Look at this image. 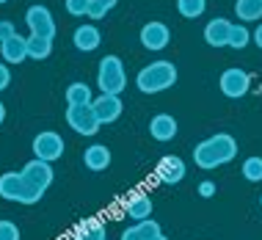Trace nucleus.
Returning a JSON list of instances; mask_svg holds the SVG:
<instances>
[{
	"label": "nucleus",
	"mask_w": 262,
	"mask_h": 240,
	"mask_svg": "<svg viewBox=\"0 0 262 240\" xmlns=\"http://www.w3.org/2000/svg\"><path fill=\"white\" fill-rule=\"evenodd\" d=\"M237 155V141L229 136V133H215V136L204 138L202 144H196L193 149V163L210 171V168H218L229 160H235Z\"/></svg>",
	"instance_id": "f257e3e1"
},
{
	"label": "nucleus",
	"mask_w": 262,
	"mask_h": 240,
	"mask_svg": "<svg viewBox=\"0 0 262 240\" xmlns=\"http://www.w3.org/2000/svg\"><path fill=\"white\" fill-rule=\"evenodd\" d=\"M177 83V67L171 61H155L149 67H144L136 77V86L144 91V94H158V91H166Z\"/></svg>",
	"instance_id": "f03ea898"
},
{
	"label": "nucleus",
	"mask_w": 262,
	"mask_h": 240,
	"mask_svg": "<svg viewBox=\"0 0 262 240\" xmlns=\"http://www.w3.org/2000/svg\"><path fill=\"white\" fill-rule=\"evenodd\" d=\"M0 196L6 202H17V204H36L45 193L39 188L28 185L23 171H6L0 174Z\"/></svg>",
	"instance_id": "7ed1b4c3"
},
{
	"label": "nucleus",
	"mask_w": 262,
	"mask_h": 240,
	"mask_svg": "<svg viewBox=\"0 0 262 240\" xmlns=\"http://www.w3.org/2000/svg\"><path fill=\"white\" fill-rule=\"evenodd\" d=\"M97 86L100 94H122L127 86V75H124V63L119 55H105L97 69Z\"/></svg>",
	"instance_id": "20e7f679"
},
{
	"label": "nucleus",
	"mask_w": 262,
	"mask_h": 240,
	"mask_svg": "<svg viewBox=\"0 0 262 240\" xmlns=\"http://www.w3.org/2000/svg\"><path fill=\"white\" fill-rule=\"evenodd\" d=\"M67 124L72 127L77 136H94L102 127L91 105H69L67 108Z\"/></svg>",
	"instance_id": "39448f33"
},
{
	"label": "nucleus",
	"mask_w": 262,
	"mask_h": 240,
	"mask_svg": "<svg viewBox=\"0 0 262 240\" xmlns=\"http://www.w3.org/2000/svg\"><path fill=\"white\" fill-rule=\"evenodd\" d=\"M63 138L55 130H45L33 138V158L45 160V163H53V160H61L63 155Z\"/></svg>",
	"instance_id": "423d86ee"
},
{
	"label": "nucleus",
	"mask_w": 262,
	"mask_h": 240,
	"mask_svg": "<svg viewBox=\"0 0 262 240\" xmlns=\"http://www.w3.org/2000/svg\"><path fill=\"white\" fill-rule=\"evenodd\" d=\"M25 23L31 28V36H41V39H55V19L47 6H31L25 11Z\"/></svg>",
	"instance_id": "0eeeda50"
},
{
	"label": "nucleus",
	"mask_w": 262,
	"mask_h": 240,
	"mask_svg": "<svg viewBox=\"0 0 262 240\" xmlns=\"http://www.w3.org/2000/svg\"><path fill=\"white\" fill-rule=\"evenodd\" d=\"M218 86H221L224 97H229V100H237V97H246L251 89V75L246 72V69H226V72L221 75V80H218Z\"/></svg>",
	"instance_id": "6e6552de"
},
{
	"label": "nucleus",
	"mask_w": 262,
	"mask_h": 240,
	"mask_svg": "<svg viewBox=\"0 0 262 240\" xmlns=\"http://www.w3.org/2000/svg\"><path fill=\"white\" fill-rule=\"evenodd\" d=\"M23 177L28 185H33V188H39L41 193H45L47 188L53 185V163H45V160H39V158H33L31 163H25L23 166Z\"/></svg>",
	"instance_id": "1a4fd4ad"
},
{
	"label": "nucleus",
	"mask_w": 262,
	"mask_h": 240,
	"mask_svg": "<svg viewBox=\"0 0 262 240\" xmlns=\"http://www.w3.org/2000/svg\"><path fill=\"white\" fill-rule=\"evenodd\" d=\"M155 174H158V180L166 182V185H177V182L185 180L188 166H185V160L177 158V155H166L158 163V168H155Z\"/></svg>",
	"instance_id": "9d476101"
},
{
	"label": "nucleus",
	"mask_w": 262,
	"mask_h": 240,
	"mask_svg": "<svg viewBox=\"0 0 262 240\" xmlns=\"http://www.w3.org/2000/svg\"><path fill=\"white\" fill-rule=\"evenodd\" d=\"M91 108H94L97 119H100V124H111L116 122L119 116H122V100H119L116 94H100L94 97V102H91Z\"/></svg>",
	"instance_id": "9b49d317"
},
{
	"label": "nucleus",
	"mask_w": 262,
	"mask_h": 240,
	"mask_svg": "<svg viewBox=\"0 0 262 240\" xmlns=\"http://www.w3.org/2000/svg\"><path fill=\"white\" fill-rule=\"evenodd\" d=\"M229 33H232V23L224 17H215L204 25V41L215 50L218 47H229Z\"/></svg>",
	"instance_id": "f8f14e48"
},
{
	"label": "nucleus",
	"mask_w": 262,
	"mask_h": 240,
	"mask_svg": "<svg viewBox=\"0 0 262 240\" xmlns=\"http://www.w3.org/2000/svg\"><path fill=\"white\" fill-rule=\"evenodd\" d=\"M168 41H171V33H168V28L163 23H146L141 28V45L146 50H163Z\"/></svg>",
	"instance_id": "ddd939ff"
},
{
	"label": "nucleus",
	"mask_w": 262,
	"mask_h": 240,
	"mask_svg": "<svg viewBox=\"0 0 262 240\" xmlns=\"http://www.w3.org/2000/svg\"><path fill=\"white\" fill-rule=\"evenodd\" d=\"M0 55L6 63H23L28 58V36H19V33L9 36L0 45Z\"/></svg>",
	"instance_id": "4468645a"
},
{
	"label": "nucleus",
	"mask_w": 262,
	"mask_h": 240,
	"mask_svg": "<svg viewBox=\"0 0 262 240\" xmlns=\"http://www.w3.org/2000/svg\"><path fill=\"white\" fill-rule=\"evenodd\" d=\"M149 136L155 141H171L177 136V119L171 114H158V116H152V122H149Z\"/></svg>",
	"instance_id": "2eb2a0df"
},
{
	"label": "nucleus",
	"mask_w": 262,
	"mask_h": 240,
	"mask_svg": "<svg viewBox=\"0 0 262 240\" xmlns=\"http://www.w3.org/2000/svg\"><path fill=\"white\" fill-rule=\"evenodd\" d=\"M83 163H86L89 171H105L111 166V149L105 144H91L83 152Z\"/></svg>",
	"instance_id": "dca6fc26"
},
{
	"label": "nucleus",
	"mask_w": 262,
	"mask_h": 240,
	"mask_svg": "<svg viewBox=\"0 0 262 240\" xmlns=\"http://www.w3.org/2000/svg\"><path fill=\"white\" fill-rule=\"evenodd\" d=\"M72 41H75L77 50H83V53H94L97 47H100L102 36H100V31H97L94 25H80V28H75Z\"/></svg>",
	"instance_id": "f3484780"
},
{
	"label": "nucleus",
	"mask_w": 262,
	"mask_h": 240,
	"mask_svg": "<svg viewBox=\"0 0 262 240\" xmlns=\"http://www.w3.org/2000/svg\"><path fill=\"white\" fill-rule=\"evenodd\" d=\"M127 218H133V221H146V218H152V199L146 193H133L130 199H127Z\"/></svg>",
	"instance_id": "a211bd4d"
},
{
	"label": "nucleus",
	"mask_w": 262,
	"mask_h": 240,
	"mask_svg": "<svg viewBox=\"0 0 262 240\" xmlns=\"http://www.w3.org/2000/svg\"><path fill=\"white\" fill-rule=\"evenodd\" d=\"M94 102V91H91L89 83L75 80L67 86V105H91Z\"/></svg>",
	"instance_id": "6ab92c4d"
},
{
	"label": "nucleus",
	"mask_w": 262,
	"mask_h": 240,
	"mask_svg": "<svg viewBox=\"0 0 262 240\" xmlns=\"http://www.w3.org/2000/svg\"><path fill=\"white\" fill-rule=\"evenodd\" d=\"M235 14L240 23H259L262 19V0H237L235 3Z\"/></svg>",
	"instance_id": "aec40b11"
},
{
	"label": "nucleus",
	"mask_w": 262,
	"mask_h": 240,
	"mask_svg": "<svg viewBox=\"0 0 262 240\" xmlns=\"http://www.w3.org/2000/svg\"><path fill=\"white\" fill-rule=\"evenodd\" d=\"M53 53V39H41V36H28V58L33 61H45Z\"/></svg>",
	"instance_id": "412c9836"
},
{
	"label": "nucleus",
	"mask_w": 262,
	"mask_h": 240,
	"mask_svg": "<svg viewBox=\"0 0 262 240\" xmlns=\"http://www.w3.org/2000/svg\"><path fill=\"white\" fill-rule=\"evenodd\" d=\"M75 240H108V235H105V227L100 221H86L77 227Z\"/></svg>",
	"instance_id": "4be33fe9"
},
{
	"label": "nucleus",
	"mask_w": 262,
	"mask_h": 240,
	"mask_svg": "<svg viewBox=\"0 0 262 240\" xmlns=\"http://www.w3.org/2000/svg\"><path fill=\"white\" fill-rule=\"evenodd\" d=\"M177 11L185 19H196L207 11V0H177Z\"/></svg>",
	"instance_id": "5701e85b"
},
{
	"label": "nucleus",
	"mask_w": 262,
	"mask_h": 240,
	"mask_svg": "<svg viewBox=\"0 0 262 240\" xmlns=\"http://www.w3.org/2000/svg\"><path fill=\"white\" fill-rule=\"evenodd\" d=\"M249 41H251V31H249V28H246L243 23L232 25V33H229V47H232V50H243Z\"/></svg>",
	"instance_id": "b1692460"
},
{
	"label": "nucleus",
	"mask_w": 262,
	"mask_h": 240,
	"mask_svg": "<svg viewBox=\"0 0 262 240\" xmlns=\"http://www.w3.org/2000/svg\"><path fill=\"white\" fill-rule=\"evenodd\" d=\"M243 177L249 182H262V158H246L243 160Z\"/></svg>",
	"instance_id": "393cba45"
},
{
	"label": "nucleus",
	"mask_w": 262,
	"mask_h": 240,
	"mask_svg": "<svg viewBox=\"0 0 262 240\" xmlns=\"http://www.w3.org/2000/svg\"><path fill=\"white\" fill-rule=\"evenodd\" d=\"M119 0H91V9H89V17L91 19H102Z\"/></svg>",
	"instance_id": "a878e982"
},
{
	"label": "nucleus",
	"mask_w": 262,
	"mask_h": 240,
	"mask_svg": "<svg viewBox=\"0 0 262 240\" xmlns=\"http://www.w3.org/2000/svg\"><path fill=\"white\" fill-rule=\"evenodd\" d=\"M67 11L72 17H89V9H91V0H67Z\"/></svg>",
	"instance_id": "bb28decb"
},
{
	"label": "nucleus",
	"mask_w": 262,
	"mask_h": 240,
	"mask_svg": "<svg viewBox=\"0 0 262 240\" xmlns=\"http://www.w3.org/2000/svg\"><path fill=\"white\" fill-rule=\"evenodd\" d=\"M138 227H141V232H144V237H146V240H155V237H160V235H163V232H160V224H158V221H152V218L141 221Z\"/></svg>",
	"instance_id": "cd10ccee"
},
{
	"label": "nucleus",
	"mask_w": 262,
	"mask_h": 240,
	"mask_svg": "<svg viewBox=\"0 0 262 240\" xmlns=\"http://www.w3.org/2000/svg\"><path fill=\"white\" fill-rule=\"evenodd\" d=\"M0 240H19V229L14 221H0Z\"/></svg>",
	"instance_id": "c85d7f7f"
},
{
	"label": "nucleus",
	"mask_w": 262,
	"mask_h": 240,
	"mask_svg": "<svg viewBox=\"0 0 262 240\" xmlns=\"http://www.w3.org/2000/svg\"><path fill=\"white\" fill-rule=\"evenodd\" d=\"M14 33H17V28H14L9 19H0V45H3L9 36H14Z\"/></svg>",
	"instance_id": "c756f323"
},
{
	"label": "nucleus",
	"mask_w": 262,
	"mask_h": 240,
	"mask_svg": "<svg viewBox=\"0 0 262 240\" xmlns=\"http://www.w3.org/2000/svg\"><path fill=\"white\" fill-rule=\"evenodd\" d=\"M122 240H146V237H144V232H141V227L136 224V227H130V229L122 232Z\"/></svg>",
	"instance_id": "7c9ffc66"
},
{
	"label": "nucleus",
	"mask_w": 262,
	"mask_h": 240,
	"mask_svg": "<svg viewBox=\"0 0 262 240\" xmlns=\"http://www.w3.org/2000/svg\"><path fill=\"white\" fill-rule=\"evenodd\" d=\"M199 196H204V199H210V196H215V182L204 180L202 185H199Z\"/></svg>",
	"instance_id": "2f4dec72"
},
{
	"label": "nucleus",
	"mask_w": 262,
	"mask_h": 240,
	"mask_svg": "<svg viewBox=\"0 0 262 240\" xmlns=\"http://www.w3.org/2000/svg\"><path fill=\"white\" fill-rule=\"evenodd\" d=\"M9 83H11V72H9V67H6V63H0V91L9 89Z\"/></svg>",
	"instance_id": "473e14b6"
},
{
	"label": "nucleus",
	"mask_w": 262,
	"mask_h": 240,
	"mask_svg": "<svg viewBox=\"0 0 262 240\" xmlns=\"http://www.w3.org/2000/svg\"><path fill=\"white\" fill-rule=\"evenodd\" d=\"M251 39H254V45H257V47H259V50H262V23L257 25V31H254V33H251Z\"/></svg>",
	"instance_id": "72a5a7b5"
},
{
	"label": "nucleus",
	"mask_w": 262,
	"mask_h": 240,
	"mask_svg": "<svg viewBox=\"0 0 262 240\" xmlns=\"http://www.w3.org/2000/svg\"><path fill=\"white\" fill-rule=\"evenodd\" d=\"M3 119H6V105L0 102V124H3Z\"/></svg>",
	"instance_id": "f704fd0d"
},
{
	"label": "nucleus",
	"mask_w": 262,
	"mask_h": 240,
	"mask_svg": "<svg viewBox=\"0 0 262 240\" xmlns=\"http://www.w3.org/2000/svg\"><path fill=\"white\" fill-rule=\"evenodd\" d=\"M155 240H168V237H166V235H160V237H155Z\"/></svg>",
	"instance_id": "c9c22d12"
},
{
	"label": "nucleus",
	"mask_w": 262,
	"mask_h": 240,
	"mask_svg": "<svg viewBox=\"0 0 262 240\" xmlns=\"http://www.w3.org/2000/svg\"><path fill=\"white\" fill-rule=\"evenodd\" d=\"M0 3H9V0H0Z\"/></svg>",
	"instance_id": "e433bc0d"
},
{
	"label": "nucleus",
	"mask_w": 262,
	"mask_h": 240,
	"mask_svg": "<svg viewBox=\"0 0 262 240\" xmlns=\"http://www.w3.org/2000/svg\"><path fill=\"white\" fill-rule=\"evenodd\" d=\"M259 204H262V196H259Z\"/></svg>",
	"instance_id": "4c0bfd02"
}]
</instances>
